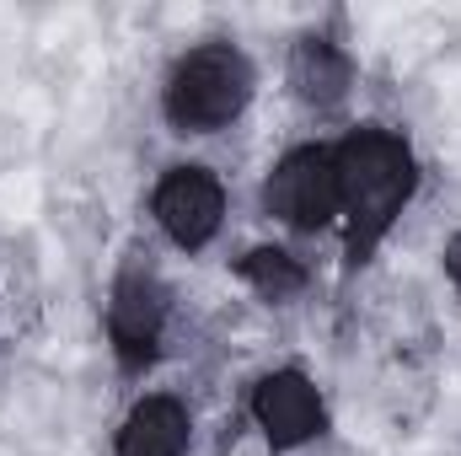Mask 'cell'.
Segmentation results:
<instances>
[{
	"label": "cell",
	"instance_id": "9",
	"mask_svg": "<svg viewBox=\"0 0 461 456\" xmlns=\"http://www.w3.org/2000/svg\"><path fill=\"white\" fill-rule=\"evenodd\" d=\"M241 274H247L263 296H274V301H285V296H295V290L306 285L301 263H295L290 252H279V247H258V252H247V258H241Z\"/></svg>",
	"mask_w": 461,
	"mask_h": 456
},
{
	"label": "cell",
	"instance_id": "6",
	"mask_svg": "<svg viewBox=\"0 0 461 456\" xmlns=\"http://www.w3.org/2000/svg\"><path fill=\"white\" fill-rule=\"evenodd\" d=\"M161 317H167V301L150 279H123L113 290V306H108V328H113V343L129 365L150 360L156 354V339H161Z\"/></svg>",
	"mask_w": 461,
	"mask_h": 456
},
{
	"label": "cell",
	"instance_id": "5",
	"mask_svg": "<svg viewBox=\"0 0 461 456\" xmlns=\"http://www.w3.org/2000/svg\"><path fill=\"white\" fill-rule=\"evenodd\" d=\"M252 408H258V424L268 430L274 446H301V441H312V435L322 430V403H317L312 381L295 376V370L268 376V381L258 387Z\"/></svg>",
	"mask_w": 461,
	"mask_h": 456
},
{
	"label": "cell",
	"instance_id": "1",
	"mask_svg": "<svg viewBox=\"0 0 461 456\" xmlns=\"http://www.w3.org/2000/svg\"><path fill=\"white\" fill-rule=\"evenodd\" d=\"M333 161H339V205L354 221V252H365L392 226L402 199L413 194V156H408V145L397 134L359 129L333 150Z\"/></svg>",
	"mask_w": 461,
	"mask_h": 456
},
{
	"label": "cell",
	"instance_id": "8",
	"mask_svg": "<svg viewBox=\"0 0 461 456\" xmlns=\"http://www.w3.org/2000/svg\"><path fill=\"white\" fill-rule=\"evenodd\" d=\"M290 81L306 103H339L348 87V59L328 43V38H306L290 59Z\"/></svg>",
	"mask_w": 461,
	"mask_h": 456
},
{
	"label": "cell",
	"instance_id": "3",
	"mask_svg": "<svg viewBox=\"0 0 461 456\" xmlns=\"http://www.w3.org/2000/svg\"><path fill=\"white\" fill-rule=\"evenodd\" d=\"M268 210L301 231H317L339 215V161L333 150H290L268 178Z\"/></svg>",
	"mask_w": 461,
	"mask_h": 456
},
{
	"label": "cell",
	"instance_id": "4",
	"mask_svg": "<svg viewBox=\"0 0 461 456\" xmlns=\"http://www.w3.org/2000/svg\"><path fill=\"white\" fill-rule=\"evenodd\" d=\"M156 215H161V226H167L172 242L204 247L215 236V226H221V215H226V194H221V183L204 167H177L156 188Z\"/></svg>",
	"mask_w": 461,
	"mask_h": 456
},
{
	"label": "cell",
	"instance_id": "7",
	"mask_svg": "<svg viewBox=\"0 0 461 456\" xmlns=\"http://www.w3.org/2000/svg\"><path fill=\"white\" fill-rule=\"evenodd\" d=\"M183 446H188V414H183V403L150 397V403H140L129 414L118 456H183Z\"/></svg>",
	"mask_w": 461,
	"mask_h": 456
},
{
	"label": "cell",
	"instance_id": "2",
	"mask_svg": "<svg viewBox=\"0 0 461 456\" xmlns=\"http://www.w3.org/2000/svg\"><path fill=\"white\" fill-rule=\"evenodd\" d=\"M252 97V70L247 59L226 49V43H210V49H194L177 70H172V87H167V114L177 118L183 129H221L247 108Z\"/></svg>",
	"mask_w": 461,
	"mask_h": 456
},
{
	"label": "cell",
	"instance_id": "10",
	"mask_svg": "<svg viewBox=\"0 0 461 456\" xmlns=\"http://www.w3.org/2000/svg\"><path fill=\"white\" fill-rule=\"evenodd\" d=\"M446 269H451V279L461 285V236L451 242V247H446Z\"/></svg>",
	"mask_w": 461,
	"mask_h": 456
}]
</instances>
